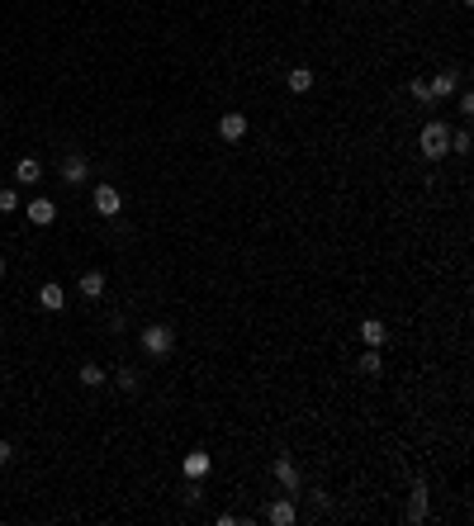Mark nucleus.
<instances>
[{
  "label": "nucleus",
  "instance_id": "1",
  "mask_svg": "<svg viewBox=\"0 0 474 526\" xmlns=\"http://www.w3.org/2000/svg\"><path fill=\"white\" fill-rule=\"evenodd\" d=\"M417 147H422L427 161H441L446 152H451V133H446V124H437V119H432V124L417 133Z\"/></svg>",
  "mask_w": 474,
  "mask_h": 526
},
{
  "label": "nucleus",
  "instance_id": "2",
  "mask_svg": "<svg viewBox=\"0 0 474 526\" xmlns=\"http://www.w3.org/2000/svg\"><path fill=\"white\" fill-rule=\"evenodd\" d=\"M171 346H175V332L166 327V322L142 327V351H147V356H171Z\"/></svg>",
  "mask_w": 474,
  "mask_h": 526
},
{
  "label": "nucleus",
  "instance_id": "3",
  "mask_svg": "<svg viewBox=\"0 0 474 526\" xmlns=\"http://www.w3.org/2000/svg\"><path fill=\"white\" fill-rule=\"evenodd\" d=\"M91 204H95V214H105V218H114V214L124 209V194L114 190V185H100V190L91 194Z\"/></svg>",
  "mask_w": 474,
  "mask_h": 526
},
{
  "label": "nucleus",
  "instance_id": "4",
  "mask_svg": "<svg viewBox=\"0 0 474 526\" xmlns=\"http://www.w3.org/2000/svg\"><path fill=\"white\" fill-rule=\"evenodd\" d=\"M219 138H223V143L247 138V114H219Z\"/></svg>",
  "mask_w": 474,
  "mask_h": 526
},
{
  "label": "nucleus",
  "instance_id": "5",
  "mask_svg": "<svg viewBox=\"0 0 474 526\" xmlns=\"http://www.w3.org/2000/svg\"><path fill=\"white\" fill-rule=\"evenodd\" d=\"M38 308H47V313H62V308H67V289L47 280V285L38 289Z\"/></svg>",
  "mask_w": 474,
  "mask_h": 526
},
{
  "label": "nucleus",
  "instance_id": "6",
  "mask_svg": "<svg viewBox=\"0 0 474 526\" xmlns=\"http://www.w3.org/2000/svg\"><path fill=\"white\" fill-rule=\"evenodd\" d=\"M86 171H91V166H86V157H81V152H67V157H62V180H67V185H81V180H86Z\"/></svg>",
  "mask_w": 474,
  "mask_h": 526
},
{
  "label": "nucleus",
  "instance_id": "7",
  "mask_svg": "<svg viewBox=\"0 0 474 526\" xmlns=\"http://www.w3.org/2000/svg\"><path fill=\"white\" fill-rule=\"evenodd\" d=\"M38 175H43V161H38V157H19L15 161V180H19V185H38Z\"/></svg>",
  "mask_w": 474,
  "mask_h": 526
},
{
  "label": "nucleus",
  "instance_id": "8",
  "mask_svg": "<svg viewBox=\"0 0 474 526\" xmlns=\"http://www.w3.org/2000/svg\"><path fill=\"white\" fill-rule=\"evenodd\" d=\"M52 218H57V204H52V199H29V223L47 228Z\"/></svg>",
  "mask_w": 474,
  "mask_h": 526
},
{
  "label": "nucleus",
  "instance_id": "9",
  "mask_svg": "<svg viewBox=\"0 0 474 526\" xmlns=\"http://www.w3.org/2000/svg\"><path fill=\"white\" fill-rule=\"evenodd\" d=\"M266 517H270V526H289V522H294V498H280V503H270Z\"/></svg>",
  "mask_w": 474,
  "mask_h": 526
},
{
  "label": "nucleus",
  "instance_id": "10",
  "mask_svg": "<svg viewBox=\"0 0 474 526\" xmlns=\"http://www.w3.org/2000/svg\"><path fill=\"white\" fill-rule=\"evenodd\" d=\"M180 469H185V479H204L209 474V455L204 450H190L185 460H180Z\"/></svg>",
  "mask_w": 474,
  "mask_h": 526
},
{
  "label": "nucleus",
  "instance_id": "11",
  "mask_svg": "<svg viewBox=\"0 0 474 526\" xmlns=\"http://www.w3.org/2000/svg\"><path fill=\"white\" fill-rule=\"evenodd\" d=\"M275 479H280L289 493L299 489V469H294V460H289V455H280V460H275Z\"/></svg>",
  "mask_w": 474,
  "mask_h": 526
},
{
  "label": "nucleus",
  "instance_id": "12",
  "mask_svg": "<svg viewBox=\"0 0 474 526\" xmlns=\"http://www.w3.org/2000/svg\"><path fill=\"white\" fill-rule=\"evenodd\" d=\"M81 294H86V299H100V294H105V271H86V275H81Z\"/></svg>",
  "mask_w": 474,
  "mask_h": 526
},
{
  "label": "nucleus",
  "instance_id": "13",
  "mask_svg": "<svg viewBox=\"0 0 474 526\" xmlns=\"http://www.w3.org/2000/svg\"><path fill=\"white\" fill-rule=\"evenodd\" d=\"M361 341H365V346H384V322H379V318H365V322H361Z\"/></svg>",
  "mask_w": 474,
  "mask_h": 526
},
{
  "label": "nucleus",
  "instance_id": "14",
  "mask_svg": "<svg viewBox=\"0 0 474 526\" xmlns=\"http://www.w3.org/2000/svg\"><path fill=\"white\" fill-rule=\"evenodd\" d=\"M284 86H289V90H294V95H304V90H308V86H313V71H308V66H294V71H289V76H284Z\"/></svg>",
  "mask_w": 474,
  "mask_h": 526
},
{
  "label": "nucleus",
  "instance_id": "15",
  "mask_svg": "<svg viewBox=\"0 0 474 526\" xmlns=\"http://www.w3.org/2000/svg\"><path fill=\"white\" fill-rule=\"evenodd\" d=\"M427 517V489L422 484H412V503H408V522H422Z\"/></svg>",
  "mask_w": 474,
  "mask_h": 526
},
{
  "label": "nucleus",
  "instance_id": "16",
  "mask_svg": "<svg viewBox=\"0 0 474 526\" xmlns=\"http://www.w3.org/2000/svg\"><path fill=\"white\" fill-rule=\"evenodd\" d=\"M456 86H460V76H451V71H441L437 81H427V90H432V100H437V95H451Z\"/></svg>",
  "mask_w": 474,
  "mask_h": 526
},
{
  "label": "nucleus",
  "instance_id": "17",
  "mask_svg": "<svg viewBox=\"0 0 474 526\" xmlns=\"http://www.w3.org/2000/svg\"><path fill=\"white\" fill-rule=\"evenodd\" d=\"M81 384H86V389H100V384H105V370L100 366H81V375H76Z\"/></svg>",
  "mask_w": 474,
  "mask_h": 526
},
{
  "label": "nucleus",
  "instance_id": "18",
  "mask_svg": "<svg viewBox=\"0 0 474 526\" xmlns=\"http://www.w3.org/2000/svg\"><path fill=\"white\" fill-rule=\"evenodd\" d=\"M361 375H370V380L379 375V346H365V356H361Z\"/></svg>",
  "mask_w": 474,
  "mask_h": 526
},
{
  "label": "nucleus",
  "instance_id": "19",
  "mask_svg": "<svg viewBox=\"0 0 474 526\" xmlns=\"http://www.w3.org/2000/svg\"><path fill=\"white\" fill-rule=\"evenodd\" d=\"M19 209V190H0V214H15Z\"/></svg>",
  "mask_w": 474,
  "mask_h": 526
},
{
  "label": "nucleus",
  "instance_id": "20",
  "mask_svg": "<svg viewBox=\"0 0 474 526\" xmlns=\"http://www.w3.org/2000/svg\"><path fill=\"white\" fill-rule=\"evenodd\" d=\"M119 389L133 394V389H138V370H119Z\"/></svg>",
  "mask_w": 474,
  "mask_h": 526
},
{
  "label": "nucleus",
  "instance_id": "21",
  "mask_svg": "<svg viewBox=\"0 0 474 526\" xmlns=\"http://www.w3.org/2000/svg\"><path fill=\"white\" fill-rule=\"evenodd\" d=\"M408 90H412V100H422V105L432 100V90H427V81H408Z\"/></svg>",
  "mask_w": 474,
  "mask_h": 526
},
{
  "label": "nucleus",
  "instance_id": "22",
  "mask_svg": "<svg viewBox=\"0 0 474 526\" xmlns=\"http://www.w3.org/2000/svg\"><path fill=\"white\" fill-rule=\"evenodd\" d=\"M451 152H470V133H451Z\"/></svg>",
  "mask_w": 474,
  "mask_h": 526
},
{
  "label": "nucleus",
  "instance_id": "23",
  "mask_svg": "<svg viewBox=\"0 0 474 526\" xmlns=\"http://www.w3.org/2000/svg\"><path fill=\"white\" fill-rule=\"evenodd\" d=\"M15 460V450H10V441H0V464H10Z\"/></svg>",
  "mask_w": 474,
  "mask_h": 526
},
{
  "label": "nucleus",
  "instance_id": "24",
  "mask_svg": "<svg viewBox=\"0 0 474 526\" xmlns=\"http://www.w3.org/2000/svg\"><path fill=\"white\" fill-rule=\"evenodd\" d=\"M460 5H474V0H460Z\"/></svg>",
  "mask_w": 474,
  "mask_h": 526
},
{
  "label": "nucleus",
  "instance_id": "25",
  "mask_svg": "<svg viewBox=\"0 0 474 526\" xmlns=\"http://www.w3.org/2000/svg\"><path fill=\"white\" fill-rule=\"evenodd\" d=\"M0 275H5V261H0Z\"/></svg>",
  "mask_w": 474,
  "mask_h": 526
}]
</instances>
